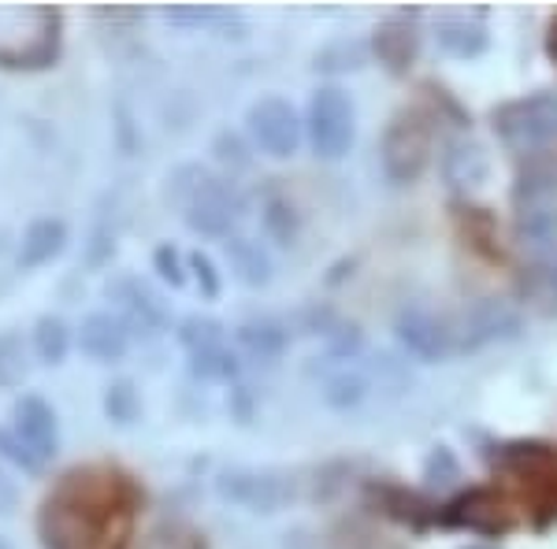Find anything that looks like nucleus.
Returning <instances> with one entry per match:
<instances>
[{
	"label": "nucleus",
	"mask_w": 557,
	"mask_h": 549,
	"mask_svg": "<svg viewBox=\"0 0 557 549\" xmlns=\"http://www.w3.org/2000/svg\"><path fill=\"white\" fill-rule=\"evenodd\" d=\"M134 498L123 475L83 467L64 475L41 512L49 549H123L134 520Z\"/></svg>",
	"instance_id": "f257e3e1"
},
{
	"label": "nucleus",
	"mask_w": 557,
	"mask_h": 549,
	"mask_svg": "<svg viewBox=\"0 0 557 549\" xmlns=\"http://www.w3.org/2000/svg\"><path fill=\"white\" fill-rule=\"evenodd\" d=\"M168 197L186 220V227L197 234H227L231 223L238 220V194L231 190V183H223L220 175H212L201 164H186L172 175Z\"/></svg>",
	"instance_id": "f03ea898"
},
{
	"label": "nucleus",
	"mask_w": 557,
	"mask_h": 549,
	"mask_svg": "<svg viewBox=\"0 0 557 549\" xmlns=\"http://www.w3.org/2000/svg\"><path fill=\"white\" fill-rule=\"evenodd\" d=\"M494 130H498L502 141L517 152L550 146L557 138V97L535 93V97H524V101L506 104L502 112H494Z\"/></svg>",
	"instance_id": "7ed1b4c3"
},
{
	"label": "nucleus",
	"mask_w": 557,
	"mask_h": 549,
	"mask_svg": "<svg viewBox=\"0 0 557 549\" xmlns=\"http://www.w3.org/2000/svg\"><path fill=\"white\" fill-rule=\"evenodd\" d=\"M309 141L323 160L346 157L354 146V104L343 89H320L309 104Z\"/></svg>",
	"instance_id": "20e7f679"
},
{
	"label": "nucleus",
	"mask_w": 557,
	"mask_h": 549,
	"mask_svg": "<svg viewBox=\"0 0 557 549\" xmlns=\"http://www.w3.org/2000/svg\"><path fill=\"white\" fill-rule=\"evenodd\" d=\"M249 134L268 157H290L301 141L298 112L283 101V97H260L249 108Z\"/></svg>",
	"instance_id": "39448f33"
},
{
	"label": "nucleus",
	"mask_w": 557,
	"mask_h": 549,
	"mask_svg": "<svg viewBox=\"0 0 557 549\" xmlns=\"http://www.w3.org/2000/svg\"><path fill=\"white\" fill-rule=\"evenodd\" d=\"M220 494L249 512H275L290 501V483L278 472H253V467H235L220 479Z\"/></svg>",
	"instance_id": "423d86ee"
},
{
	"label": "nucleus",
	"mask_w": 557,
	"mask_h": 549,
	"mask_svg": "<svg viewBox=\"0 0 557 549\" xmlns=\"http://www.w3.org/2000/svg\"><path fill=\"white\" fill-rule=\"evenodd\" d=\"M8 431H12V435L20 438L26 453H30L34 461H38V467L49 461L52 453H57V416H52V409L41 398L15 401L12 427H8Z\"/></svg>",
	"instance_id": "0eeeda50"
},
{
	"label": "nucleus",
	"mask_w": 557,
	"mask_h": 549,
	"mask_svg": "<svg viewBox=\"0 0 557 549\" xmlns=\"http://www.w3.org/2000/svg\"><path fill=\"white\" fill-rule=\"evenodd\" d=\"M424 164H428V138L420 134L417 123L398 120L391 130H386V141H383L386 175L406 183V178H417Z\"/></svg>",
	"instance_id": "6e6552de"
},
{
	"label": "nucleus",
	"mask_w": 557,
	"mask_h": 549,
	"mask_svg": "<svg viewBox=\"0 0 557 549\" xmlns=\"http://www.w3.org/2000/svg\"><path fill=\"white\" fill-rule=\"evenodd\" d=\"M78 346L94 360H120L127 353V323L120 316H108V312H94V316L83 320Z\"/></svg>",
	"instance_id": "1a4fd4ad"
},
{
	"label": "nucleus",
	"mask_w": 557,
	"mask_h": 549,
	"mask_svg": "<svg viewBox=\"0 0 557 549\" xmlns=\"http://www.w3.org/2000/svg\"><path fill=\"white\" fill-rule=\"evenodd\" d=\"M112 297L120 301L123 323H141L146 330L164 323V304H160L157 294H152L146 283H138V278H120V283L112 286Z\"/></svg>",
	"instance_id": "9d476101"
},
{
	"label": "nucleus",
	"mask_w": 557,
	"mask_h": 549,
	"mask_svg": "<svg viewBox=\"0 0 557 549\" xmlns=\"http://www.w3.org/2000/svg\"><path fill=\"white\" fill-rule=\"evenodd\" d=\"M398 335L412 353H420V357H443L446 353V330H443V323L431 316V312H420V309L406 312V316L398 320Z\"/></svg>",
	"instance_id": "9b49d317"
},
{
	"label": "nucleus",
	"mask_w": 557,
	"mask_h": 549,
	"mask_svg": "<svg viewBox=\"0 0 557 549\" xmlns=\"http://www.w3.org/2000/svg\"><path fill=\"white\" fill-rule=\"evenodd\" d=\"M67 227L60 220H38L30 223V230L23 234V249H20V264L23 267H41L64 249Z\"/></svg>",
	"instance_id": "f8f14e48"
},
{
	"label": "nucleus",
	"mask_w": 557,
	"mask_h": 549,
	"mask_svg": "<svg viewBox=\"0 0 557 549\" xmlns=\"http://www.w3.org/2000/svg\"><path fill=\"white\" fill-rule=\"evenodd\" d=\"M443 171L450 178V186H483L491 164H487V152L480 146H454L446 152Z\"/></svg>",
	"instance_id": "ddd939ff"
},
{
	"label": "nucleus",
	"mask_w": 557,
	"mask_h": 549,
	"mask_svg": "<svg viewBox=\"0 0 557 549\" xmlns=\"http://www.w3.org/2000/svg\"><path fill=\"white\" fill-rule=\"evenodd\" d=\"M435 30H438V45L446 52H454V57H475L483 49V41H487L480 26L469 23L465 15H443Z\"/></svg>",
	"instance_id": "4468645a"
},
{
	"label": "nucleus",
	"mask_w": 557,
	"mask_h": 549,
	"mask_svg": "<svg viewBox=\"0 0 557 549\" xmlns=\"http://www.w3.org/2000/svg\"><path fill=\"white\" fill-rule=\"evenodd\" d=\"M34 349L45 364H60L67 357V327L60 316H41L34 327Z\"/></svg>",
	"instance_id": "2eb2a0df"
},
{
	"label": "nucleus",
	"mask_w": 557,
	"mask_h": 549,
	"mask_svg": "<svg viewBox=\"0 0 557 549\" xmlns=\"http://www.w3.org/2000/svg\"><path fill=\"white\" fill-rule=\"evenodd\" d=\"M26 379V346L20 335L0 338V386H20Z\"/></svg>",
	"instance_id": "dca6fc26"
},
{
	"label": "nucleus",
	"mask_w": 557,
	"mask_h": 549,
	"mask_svg": "<svg viewBox=\"0 0 557 549\" xmlns=\"http://www.w3.org/2000/svg\"><path fill=\"white\" fill-rule=\"evenodd\" d=\"M178 338H183V346L190 349V357H197V353H209V349L223 346V330H220V323H212V320H197V316L183 323V330H178Z\"/></svg>",
	"instance_id": "f3484780"
},
{
	"label": "nucleus",
	"mask_w": 557,
	"mask_h": 549,
	"mask_svg": "<svg viewBox=\"0 0 557 549\" xmlns=\"http://www.w3.org/2000/svg\"><path fill=\"white\" fill-rule=\"evenodd\" d=\"M238 341L253 357H275L278 349H283V330H278L275 323H268V320L264 323H249V327H242Z\"/></svg>",
	"instance_id": "a211bd4d"
},
{
	"label": "nucleus",
	"mask_w": 557,
	"mask_h": 549,
	"mask_svg": "<svg viewBox=\"0 0 557 549\" xmlns=\"http://www.w3.org/2000/svg\"><path fill=\"white\" fill-rule=\"evenodd\" d=\"M323 398L335 404V409H346V404H357V401L364 398V383L357 379V375H338V379H331V383H327Z\"/></svg>",
	"instance_id": "6ab92c4d"
},
{
	"label": "nucleus",
	"mask_w": 557,
	"mask_h": 549,
	"mask_svg": "<svg viewBox=\"0 0 557 549\" xmlns=\"http://www.w3.org/2000/svg\"><path fill=\"white\" fill-rule=\"evenodd\" d=\"M227 249H235V260L242 267V278L246 283H264L268 278V260L257 253V249H249L246 241H227Z\"/></svg>",
	"instance_id": "aec40b11"
},
{
	"label": "nucleus",
	"mask_w": 557,
	"mask_h": 549,
	"mask_svg": "<svg viewBox=\"0 0 557 549\" xmlns=\"http://www.w3.org/2000/svg\"><path fill=\"white\" fill-rule=\"evenodd\" d=\"M108 416L120 420V423L134 420V390H131V383L112 386V394H108Z\"/></svg>",
	"instance_id": "412c9836"
},
{
	"label": "nucleus",
	"mask_w": 557,
	"mask_h": 549,
	"mask_svg": "<svg viewBox=\"0 0 557 549\" xmlns=\"http://www.w3.org/2000/svg\"><path fill=\"white\" fill-rule=\"evenodd\" d=\"M0 453H4V457H12V461L15 464H20V467H26V472H38V461H34V457L30 453H26V449H23V442H20V438H15L12 435V431H0Z\"/></svg>",
	"instance_id": "4be33fe9"
},
{
	"label": "nucleus",
	"mask_w": 557,
	"mask_h": 549,
	"mask_svg": "<svg viewBox=\"0 0 557 549\" xmlns=\"http://www.w3.org/2000/svg\"><path fill=\"white\" fill-rule=\"evenodd\" d=\"M141 549H194L190 546V535H183L178 527H160L149 535V542Z\"/></svg>",
	"instance_id": "5701e85b"
},
{
	"label": "nucleus",
	"mask_w": 557,
	"mask_h": 549,
	"mask_svg": "<svg viewBox=\"0 0 557 549\" xmlns=\"http://www.w3.org/2000/svg\"><path fill=\"white\" fill-rule=\"evenodd\" d=\"M190 264H194L197 278H201V283H205V294H209V297L220 294V278H215L212 264H209V257H201V253H197V257L190 260Z\"/></svg>",
	"instance_id": "b1692460"
},
{
	"label": "nucleus",
	"mask_w": 557,
	"mask_h": 549,
	"mask_svg": "<svg viewBox=\"0 0 557 549\" xmlns=\"http://www.w3.org/2000/svg\"><path fill=\"white\" fill-rule=\"evenodd\" d=\"M157 264H160V272H164V278H172L175 286H183V272H178V253H175V249H160Z\"/></svg>",
	"instance_id": "393cba45"
},
{
	"label": "nucleus",
	"mask_w": 557,
	"mask_h": 549,
	"mask_svg": "<svg viewBox=\"0 0 557 549\" xmlns=\"http://www.w3.org/2000/svg\"><path fill=\"white\" fill-rule=\"evenodd\" d=\"M0 549H12V546H8V542H4V538H0Z\"/></svg>",
	"instance_id": "a878e982"
}]
</instances>
